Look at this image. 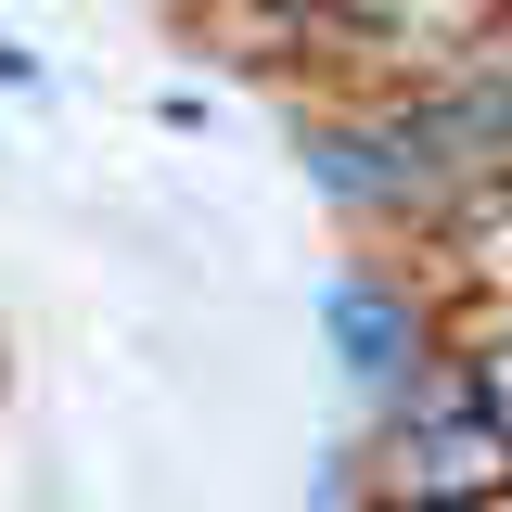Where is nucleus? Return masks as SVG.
<instances>
[{
	"label": "nucleus",
	"instance_id": "obj_1",
	"mask_svg": "<svg viewBox=\"0 0 512 512\" xmlns=\"http://www.w3.org/2000/svg\"><path fill=\"white\" fill-rule=\"evenodd\" d=\"M512 474L500 423L474 410V397H448V410H423V423H397V474H384V500H487Z\"/></svg>",
	"mask_w": 512,
	"mask_h": 512
},
{
	"label": "nucleus",
	"instance_id": "obj_2",
	"mask_svg": "<svg viewBox=\"0 0 512 512\" xmlns=\"http://www.w3.org/2000/svg\"><path fill=\"white\" fill-rule=\"evenodd\" d=\"M244 13H269V26H320L333 0H244Z\"/></svg>",
	"mask_w": 512,
	"mask_h": 512
},
{
	"label": "nucleus",
	"instance_id": "obj_3",
	"mask_svg": "<svg viewBox=\"0 0 512 512\" xmlns=\"http://www.w3.org/2000/svg\"><path fill=\"white\" fill-rule=\"evenodd\" d=\"M384 512H487V500H384Z\"/></svg>",
	"mask_w": 512,
	"mask_h": 512
}]
</instances>
